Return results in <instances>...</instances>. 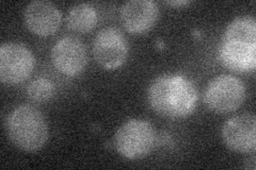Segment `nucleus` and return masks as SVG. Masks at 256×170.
Instances as JSON below:
<instances>
[{"instance_id":"nucleus-15","label":"nucleus","mask_w":256,"mask_h":170,"mask_svg":"<svg viewBox=\"0 0 256 170\" xmlns=\"http://www.w3.org/2000/svg\"><path fill=\"white\" fill-rule=\"evenodd\" d=\"M166 3L170 5H184V4H189V1H166Z\"/></svg>"},{"instance_id":"nucleus-5","label":"nucleus","mask_w":256,"mask_h":170,"mask_svg":"<svg viewBox=\"0 0 256 170\" xmlns=\"http://www.w3.org/2000/svg\"><path fill=\"white\" fill-rule=\"evenodd\" d=\"M34 56L25 45L9 42L0 47V79L2 83L24 82L34 71Z\"/></svg>"},{"instance_id":"nucleus-6","label":"nucleus","mask_w":256,"mask_h":170,"mask_svg":"<svg viewBox=\"0 0 256 170\" xmlns=\"http://www.w3.org/2000/svg\"><path fill=\"white\" fill-rule=\"evenodd\" d=\"M128 53V45L122 32L116 28H105L96 34L93 42V54L105 69L122 66Z\"/></svg>"},{"instance_id":"nucleus-4","label":"nucleus","mask_w":256,"mask_h":170,"mask_svg":"<svg viewBox=\"0 0 256 170\" xmlns=\"http://www.w3.org/2000/svg\"><path fill=\"white\" fill-rule=\"evenodd\" d=\"M246 98V88L242 80L230 75L216 77L205 91V103L214 113L228 114L236 111Z\"/></svg>"},{"instance_id":"nucleus-9","label":"nucleus","mask_w":256,"mask_h":170,"mask_svg":"<svg viewBox=\"0 0 256 170\" xmlns=\"http://www.w3.org/2000/svg\"><path fill=\"white\" fill-rule=\"evenodd\" d=\"M62 15L52 2L36 0L30 2L24 11V20L27 28L36 35L48 36L60 27Z\"/></svg>"},{"instance_id":"nucleus-8","label":"nucleus","mask_w":256,"mask_h":170,"mask_svg":"<svg viewBox=\"0 0 256 170\" xmlns=\"http://www.w3.org/2000/svg\"><path fill=\"white\" fill-rule=\"evenodd\" d=\"M52 61L54 67L62 74L75 76L86 66V49L80 39L73 36L63 37L52 47Z\"/></svg>"},{"instance_id":"nucleus-14","label":"nucleus","mask_w":256,"mask_h":170,"mask_svg":"<svg viewBox=\"0 0 256 170\" xmlns=\"http://www.w3.org/2000/svg\"><path fill=\"white\" fill-rule=\"evenodd\" d=\"M28 97L36 102H45L52 98L54 95V85L50 80L40 78L28 85L27 87Z\"/></svg>"},{"instance_id":"nucleus-1","label":"nucleus","mask_w":256,"mask_h":170,"mask_svg":"<svg viewBox=\"0 0 256 170\" xmlns=\"http://www.w3.org/2000/svg\"><path fill=\"white\" fill-rule=\"evenodd\" d=\"M148 102L159 115L180 118L190 115L198 103V90L189 79L178 74L156 78L148 88Z\"/></svg>"},{"instance_id":"nucleus-11","label":"nucleus","mask_w":256,"mask_h":170,"mask_svg":"<svg viewBox=\"0 0 256 170\" xmlns=\"http://www.w3.org/2000/svg\"><path fill=\"white\" fill-rule=\"evenodd\" d=\"M219 59L230 70L253 71L256 67V45L223 40L219 47Z\"/></svg>"},{"instance_id":"nucleus-12","label":"nucleus","mask_w":256,"mask_h":170,"mask_svg":"<svg viewBox=\"0 0 256 170\" xmlns=\"http://www.w3.org/2000/svg\"><path fill=\"white\" fill-rule=\"evenodd\" d=\"M66 22L70 29L79 33L91 31L98 23V13L89 3H78L68 12Z\"/></svg>"},{"instance_id":"nucleus-7","label":"nucleus","mask_w":256,"mask_h":170,"mask_svg":"<svg viewBox=\"0 0 256 170\" xmlns=\"http://www.w3.org/2000/svg\"><path fill=\"white\" fill-rule=\"evenodd\" d=\"M222 139L230 149L236 152H254L256 147L255 116L242 114L228 119L222 128Z\"/></svg>"},{"instance_id":"nucleus-10","label":"nucleus","mask_w":256,"mask_h":170,"mask_svg":"<svg viewBox=\"0 0 256 170\" xmlns=\"http://www.w3.org/2000/svg\"><path fill=\"white\" fill-rule=\"evenodd\" d=\"M159 16V7L152 0H130L123 4L121 20L130 33H144L155 26Z\"/></svg>"},{"instance_id":"nucleus-13","label":"nucleus","mask_w":256,"mask_h":170,"mask_svg":"<svg viewBox=\"0 0 256 170\" xmlns=\"http://www.w3.org/2000/svg\"><path fill=\"white\" fill-rule=\"evenodd\" d=\"M223 40L256 45V21L252 16H240L228 26Z\"/></svg>"},{"instance_id":"nucleus-3","label":"nucleus","mask_w":256,"mask_h":170,"mask_svg":"<svg viewBox=\"0 0 256 170\" xmlns=\"http://www.w3.org/2000/svg\"><path fill=\"white\" fill-rule=\"evenodd\" d=\"M156 131L148 121L130 119L118 129L114 146L122 157L137 160L146 157L154 149Z\"/></svg>"},{"instance_id":"nucleus-2","label":"nucleus","mask_w":256,"mask_h":170,"mask_svg":"<svg viewBox=\"0 0 256 170\" xmlns=\"http://www.w3.org/2000/svg\"><path fill=\"white\" fill-rule=\"evenodd\" d=\"M6 131L16 147L27 152L41 149L48 139L43 114L31 105H20L8 115Z\"/></svg>"}]
</instances>
